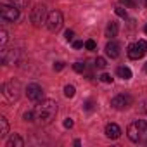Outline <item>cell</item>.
Returning <instances> with one entry per match:
<instances>
[{
	"instance_id": "7",
	"label": "cell",
	"mask_w": 147,
	"mask_h": 147,
	"mask_svg": "<svg viewBox=\"0 0 147 147\" xmlns=\"http://www.w3.org/2000/svg\"><path fill=\"white\" fill-rule=\"evenodd\" d=\"M47 28H49V31H52V33H55V31H59L61 28H62V14L59 12V11H52L50 14H49V18H47Z\"/></svg>"
},
{
	"instance_id": "23",
	"label": "cell",
	"mask_w": 147,
	"mask_h": 147,
	"mask_svg": "<svg viewBox=\"0 0 147 147\" xmlns=\"http://www.w3.org/2000/svg\"><path fill=\"white\" fill-rule=\"evenodd\" d=\"M95 47H97V43H95L94 40H87V42H85V49H88V50H95Z\"/></svg>"
},
{
	"instance_id": "10",
	"label": "cell",
	"mask_w": 147,
	"mask_h": 147,
	"mask_svg": "<svg viewBox=\"0 0 147 147\" xmlns=\"http://www.w3.org/2000/svg\"><path fill=\"white\" fill-rule=\"evenodd\" d=\"M18 59H19V50H16V49L7 50L5 47H2V62L4 64H14Z\"/></svg>"
},
{
	"instance_id": "6",
	"label": "cell",
	"mask_w": 147,
	"mask_h": 147,
	"mask_svg": "<svg viewBox=\"0 0 147 147\" xmlns=\"http://www.w3.org/2000/svg\"><path fill=\"white\" fill-rule=\"evenodd\" d=\"M0 16L5 23H14L19 19V7L18 5H2L0 7Z\"/></svg>"
},
{
	"instance_id": "30",
	"label": "cell",
	"mask_w": 147,
	"mask_h": 147,
	"mask_svg": "<svg viewBox=\"0 0 147 147\" xmlns=\"http://www.w3.org/2000/svg\"><path fill=\"white\" fill-rule=\"evenodd\" d=\"M54 69H55V71L64 69V62H61V61H59V62H55V64H54Z\"/></svg>"
},
{
	"instance_id": "8",
	"label": "cell",
	"mask_w": 147,
	"mask_h": 147,
	"mask_svg": "<svg viewBox=\"0 0 147 147\" xmlns=\"http://www.w3.org/2000/svg\"><path fill=\"white\" fill-rule=\"evenodd\" d=\"M131 102H133V99H131L128 94H119V95H116V97L111 99V106H113L114 109H118V111L128 109V107L131 106Z\"/></svg>"
},
{
	"instance_id": "12",
	"label": "cell",
	"mask_w": 147,
	"mask_h": 147,
	"mask_svg": "<svg viewBox=\"0 0 147 147\" xmlns=\"http://www.w3.org/2000/svg\"><path fill=\"white\" fill-rule=\"evenodd\" d=\"M106 54H107L111 59H116V57L119 55V43L111 40V42L106 45Z\"/></svg>"
},
{
	"instance_id": "11",
	"label": "cell",
	"mask_w": 147,
	"mask_h": 147,
	"mask_svg": "<svg viewBox=\"0 0 147 147\" xmlns=\"http://www.w3.org/2000/svg\"><path fill=\"white\" fill-rule=\"evenodd\" d=\"M106 137H107V138H113V140L119 138V137H121V128H119L116 123L106 125Z\"/></svg>"
},
{
	"instance_id": "15",
	"label": "cell",
	"mask_w": 147,
	"mask_h": 147,
	"mask_svg": "<svg viewBox=\"0 0 147 147\" xmlns=\"http://www.w3.org/2000/svg\"><path fill=\"white\" fill-rule=\"evenodd\" d=\"M116 73H118V76L123 78V80H130V78H131V69L126 67V66H119Z\"/></svg>"
},
{
	"instance_id": "2",
	"label": "cell",
	"mask_w": 147,
	"mask_h": 147,
	"mask_svg": "<svg viewBox=\"0 0 147 147\" xmlns=\"http://www.w3.org/2000/svg\"><path fill=\"white\" fill-rule=\"evenodd\" d=\"M126 135L133 144H147V121L135 119L128 125Z\"/></svg>"
},
{
	"instance_id": "26",
	"label": "cell",
	"mask_w": 147,
	"mask_h": 147,
	"mask_svg": "<svg viewBox=\"0 0 147 147\" xmlns=\"http://www.w3.org/2000/svg\"><path fill=\"white\" fill-rule=\"evenodd\" d=\"M24 121H35V114H33V111H30V113H24Z\"/></svg>"
},
{
	"instance_id": "4",
	"label": "cell",
	"mask_w": 147,
	"mask_h": 147,
	"mask_svg": "<svg viewBox=\"0 0 147 147\" xmlns=\"http://www.w3.org/2000/svg\"><path fill=\"white\" fill-rule=\"evenodd\" d=\"M145 54H147V42L145 40H137L135 43H131L128 47V57L133 59V61L142 59Z\"/></svg>"
},
{
	"instance_id": "3",
	"label": "cell",
	"mask_w": 147,
	"mask_h": 147,
	"mask_svg": "<svg viewBox=\"0 0 147 147\" xmlns=\"http://www.w3.org/2000/svg\"><path fill=\"white\" fill-rule=\"evenodd\" d=\"M47 9H45V5H42V4H38V5H35L33 9H31V14H30V19H31V23H33V26H36V28H40L43 23H47Z\"/></svg>"
},
{
	"instance_id": "29",
	"label": "cell",
	"mask_w": 147,
	"mask_h": 147,
	"mask_svg": "<svg viewBox=\"0 0 147 147\" xmlns=\"http://www.w3.org/2000/svg\"><path fill=\"white\" fill-rule=\"evenodd\" d=\"M73 125H75V123H73L71 118H66V119H64V126H66V128H73Z\"/></svg>"
},
{
	"instance_id": "28",
	"label": "cell",
	"mask_w": 147,
	"mask_h": 147,
	"mask_svg": "<svg viewBox=\"0 0 147 147\" xmlns=\"http://www.w3.org/2000/svg\"><path fill=\"white\" fill-rule=\"evenodd\" d=\"M94 106H95L94 100H87V102H85V109H87V111H94Z\"/></svg>"
},
{
	"instance_id": "35",
	"label": "cell",
	"mask_w": 147,
	"mask_h": 147,
	"mask_svg": "<svg viewBox=\"0 0 147 147\" xmlns=\"http://www.w3.org/2000/svg\"><path fill=\"white\" fill-rule=\"evenodd\" d=\"M145 7H147V0H145Z\"/></svg>"
},
{
	"instance_id": "22",
	"label": "cell",
	"mask_w": 147,
	"mask_h": 147,
	"mask_svg": "<svg viewBox=\"0 0 147 147\" xmlns=\"http://www.w3.org/2000/svg\"><path fill=\"white\" fill-rule=\"evenodd\" d=\"M100 82H104V83H113V76L107 75V73H102V75H100Z\"/></svg>"
},
{
	"instance_id": "20",
	"label": "cell",
	"mask_w": 147,
	"mask_h": 147,
	"mask_svg": "<svg viewBox=\"0 0 147 147\" xmlns=\"http://www.w3.org/2000/svg\"><path fill=\"white\" fill-rule=\"evenodd\" d=\"M11 2H12L14 5H18L19 9H23V7H26V5L30 4V0H11Z\"/></svg>"
},
{
	"instance_id": "18",
	"label": "cell",
	"mask_w": 147,
	"mask_h": 147,
	"mask_svg": "<svg viewBox=\"0 0 147 147\" xmlns=\"http://www.w3.org/2000/svg\"><path fill=\"white\" fill-rule=\"evenodd\" d=\"M73 69H75L76 73H83V71L87 69V66H85L83 62H75V64H73Z\"/></svg>"
},
{
	"instance_id": "16",
	"label": "cell",
	"mask_w": 147,
	"mask_h": 147,
	"mask_svg": "<svg viewBox=\"0 0 147 147\" xmlns=\"http://www.w3.org/2000/svg\"><path fill=\"white\" fill-rule=\"evenodd\" d=\"M9 133V123L5 116H0V137H5Z\"/></svg>"
},
{
	"instance_id": "1",
	"label": "cell",
	"mask_w": 147,
	"mask_h": 147,
	"mask_svg": "<svg viewBox=\"0 0 147 147\" xmlns=\"http://www.w3.org/2000/svg\"><path fill=\"white\" fill-rule=\"evenodd\" d=\"M33 114H35V121L38 125H47L57 114V102L52 99L40 100V102H36V106L33 109Z\"/></svg>"
},
{
	"instance_id": "24",
	"label": "cell",
	"mask_w": 147,
	"mask_h": 147,
	"mask_svg": "<svg viewBox=\"0 0 147 147\" xmlns=\"http://www.w3.org/2000/svg\"><path fill=\"white\" fill-rule=\"evenodd\" d=\"M119 4L125 7H135V0H119Z\"/></svg>"
},
{
	"instance_id": "9",
	"label": "cell",
	"mask_w": 147,
	"mask_h": 147,
	"mask_svg": "<svg viewBox=\"0 0 147 147\" xmlns=\"http://www.w3.org/2000/svg\"><path fill=\"white\" fill-rule=\"evenodd\" d=\"M26 97L31 102H40V100H43V88L36 83H30L26 87Z\"/></svg>"
},
{
	"instance_id": "27",
	"label": "cell",
	"mask_w": 147,
	"mask_h": 147,
	"mask_svg": "<svg viewBox=\"0 0 147 147\" xmlns=\"http://www.w3.org/2000/svg\"><path fill=\"white\" fill-rule=\"evenodd\" d=\"M64 36H66V40H67V42H71V40H73V36H75V31H73V30H67Z\"/></svg>"
},
{
	"instance_id": "25",
	"label": "cell",
	"mask_w": 147,
	"mask_h": 147,
	"mask_svg": "<svg viewBox=\"0 0 147 147\" xmlns=\"http://www.w3.org/2000/svg\"><path fill=\"white\" fill-rule=\"evenodd\" d=\"M114 12H116V16H119V18H126V11H125L123 7H116Z\"/></svg>"
},
{
	"instance_id": "14",
	"label": "cell",
	"mask_w": 147,
	"mask_h": 147,
	"mask_svg": "<svg viewBox=\"0 0 147 147\" xmlns=\"http://www.w3.org/2000/svg\"><path fill=\"white\" fill-rule=\"evenodd\" d=\"M118 23H114V21H111L109 24H107V28H106V36L107 38H114L116 35H118Z\"/></svg>"
},
{
	"instance_id": "13",
	"label": "cell",
	"mask_w": 147,
	"mask_h": 147,
	"mask_svg": "<svg viewBox=\"0 0 147 147\" xmlns=\"http://www.w3.org/2000/svg\"><path fill=\"white\" fill-rule=\"evenodd\" d=\"M23 145H24V140H23V137H19L18 133L11 135V138L7 140V147H23Z\"/></svg>"
},
{
	"instance_id": "19",
	"label": "cell",
	"mask_w": 147,
	"mask_h": 147,
	"mask_svg": "<svg viewBox=\"0 0 147 147\" xmlns=\"http://www.w3.org/2000/svg\"><path fill=\"white\" fill-rule=\"evenodd\" d=\"M107 64H106V59L104 57H97L95 59V67H99V69H104Z\"/></svg>"
},
{
	"instance_id": "32",
	"label": "cell",
	"mask_w": 147,
	"mask_h": 147,
	"mask_svg": "<svg viewBox=\"0 0 147 147\" xmlns=\"http://www.w3.org/2000/svg\"><path fill=\"white\" fill-rule=\"evenodd\" d=\"M144 111H145V113H147V100H145V102H144Z\"/></svg>"
},
{
	"instance_id": "21",
	"label": "cell",
	"mask_w": 147,
	"mask_h": 147,
	"mask_svg": "<svg viewBox=\"0 0 147 147\" xmlns=\"http://www.w3.org/2000/svg\"><path fill=\"white\" fill-rule=\"evenodd\" d=\"M7 38H9L7 36V31L5 30H0V45H2V47L7 43Z\"/></svg>"
},
{
	"instance_id": "34",
	"label": "cell",
	"mask_w": 147,
	"mask_h": 147,
	"mask_svg": "<svg viewBox=\"0 0 147 147\" xmlns=\"http://www.w3.org/2000/svg\"><path fill=\"white\" fill-rule=\"evenodd\" d=\"M144 30H145V33H147V24H145V28H144Z\"/></svg>"
},
{
	"instance_id": "17",
	"label": "cell",
	"mask_w": 147,
	"mask_h": 147,
	"mask_svg": "<svg viewBox=\"0 0 147 147\" xmlns=\"http://www.w3.org/2000/svg\"><path fill=\"white\" fill-rule=\"evenodd\" d=\"M75 94H76V88L73 87V85H66V87H64V95H66L67 99L75 97Z\"/></svg>"
},
{
	"instance_id": "31",
	"label": "cell",
	"mask_w": 147,
	"mask_h": 147,
	"mask_svg": "<svg viewBox=\"0 0 147 147\" xmlns=\"http://www.w3.org/2000/svg\"><path fill=\"white\" fill-rule=\"evenodd\" d=\"M73 47H75V49H82V47H83V42H80V40L73 42Z\"/></svg>"
},
{
	"instance_id": "5",
	"label": "cell",
	"mask_w": 147,
	"mask_h": 147,
	"mask_svg": "<svg viewBox=\"0 0 147 147\" xmlns=\"http://www.w3.org/2000/svg\"><path fill=\"white\" fill-rule=\"evenodd\" d=\"M2 90H4V95L9 100H18L19 99V92H21V83L18 80H11V82H7L2 87Z\"/></svg>"
},
{
	"instance_id": "33",
	"label": "cell",
	"mask_w": 147,
	"mask_h": 147,
	"mask_svg": "<svg viewBox=\"0 0 147 147\" xmlns=\"http://www.w3.org/2000/svg\"><path fill=\"white\" fill-rule=\"evenodd\" d=\"M144 69H145V73H147V62H145V66H144Z\"/></svg>"
}]
</instances>
